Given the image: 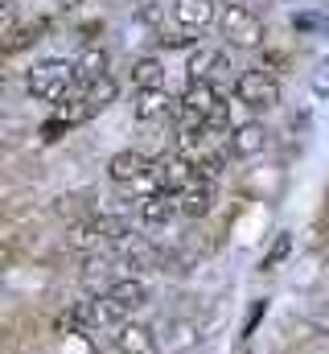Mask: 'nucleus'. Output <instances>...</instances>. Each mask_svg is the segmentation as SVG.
Instances as JSON below:
<instances>
[{
    "label": "nucleus",
    "instance_id": "7ed1b4c3",
    "mask_svg": "<svg viewBox=\"0 0 329 354\" xmlns=\"http://www.w3.org/2000/svg\"><path fill=\"white\" fill-rule=\"evenodd\" d=\"M107 177H111L115 185H128V189H140V194L161 189V185H157V157H149V153H140V149L115 153V157L107 161Z\"/></svg>",
    "mask_w": 329,
    "mask_h": 354
},
{
    "label": "nucleus",
    "instance_id": "2eb2a0df",
    "mask_svg": "<svg viewBox=\"0 0 329 354\" xmlns=\"http://www.w3.org/2000/svg\"><path fill=\"white\" fill-rule=\"evenodd\" d=\"M75 66H79V87H91V83H99V79H107V66H111V54H107L103 46H91V50H82L79 58H75Z\"/></svg>",
    "mask_w": 329,
    "mask_h": 354
},
{
    "label": "nucleus",
    "instance_id": "9b49d317",
    "mask_svg": "<svg viewBox=\"0 0 329 354\" xmlns=\"http://www.w3.org/2000/svg\"><path fill=\"white\" fill-rule=\"evenodd\" d=\"M107 297H111V301L132 317V313H140V309L153 301V284H149L144 276H120V280L107 288Z\"/></svg>",
    "mask_w": 329,
    "mask_h": 354
},
{
    "label": "nucleus",
    "instance_id": "f3484780",
    "mask_svg": "<svg viewBox=\"0 0 329 354\" xmlns=\"http://www.w3.org/2000/svg\"><path fill=\"white\" fill-rule=\"evenodd\" d=\"M288 248H292V243H288V235H280V239H276V243H272V252H267V256H263V272H276V268L284 264V256H288Z\"/></svg>",
    "mask_w": 329,
    "mask_h": 354
},
{
    "label": "nucleus",
    "instance_id": "423d86ee",
    "mask_svg": "<svg viewBox=\"0 0 329 354\" xmlns=\"http://www.w3.org/2000/svg\"><path fill=\"white\" fill-rule=\"evenodd\" d=\"M231 54L227 50H218V46H198V50H189V58H185V75H189V83H223V79H231Z\"/></svg>",
    "mask_w": 329,
    "mask_h": 354
},
{
    "label": "nucleus",
    "instance_id": "f03ea898",
    "mask_svg": "<svg viewBox=\"0 0 329 354\" xmlns=\"http://www.w3.org/2000/svg\"><path fill=\"white\" fill-rule=\"evenodd\" d=\"M177 115H189V120L210 124L214 136H231V128H235L231 124V99L223 95V87H214V83H189L185 95L177 99Z\"/></svg>",
    "mask_w": 329,
    "mask_h": 354
},
{
    "label": "nucleus",
    "instance_id": "412c9836",
    "mask_svg": "<svg viewBox=\"0 0 329 354\" xmlns=\"http://www.w3.org/2000/svg\"><path fill=\"white\" fill-rule=\"evenodd\" d=\"M107 354H120V351H107Z\"/></svg>",
    "mask_w": 329,
    "mask_h": 354
},
{
    "label": "nucleus",
    "instance_id": "0eeeda50",
    "mask_svg": "<svg viewBox=\"0 0 329 354\" xmlns=\"http://www.w3.org/2000/svg\"><path fill=\"white\" fill-rule=\"evenodd\" d=\"M177 214H181L177 210V194H169V189H149V194L132 198V218L140 227H169Z\"/></svg>",
    "mask_w": 329,
    "mask_h": 354
},
{
    "label": "nucleus",
    "instance_id": "39448f33",
    "mask_svg": "<svg viewBox=\"0 0 329 354\" xmlns=\"http://www.w3.org/2000/svg\"><path fill=\"white\" fill-rule=\"evenodd\" d=\"M227 41L235 50H255L263 41V21H259V8H247V4H223V17H218Z\"/></svg>",
    "mask_w": 329,
    "mask_h": 354
},
{
    "label": "nucleus",
    "instance_id": "a211bd4d",
    "mask_svg": "<svg viewBox=\"0 0 329 354\" xmlns=\"http://www.w3.org/2000/svg\"><path fill=\"white\" fill-rule=\"evenodd\" d=\"M313 95H317V99H326L329 95V62H321L317 75H313Z\"/></svg>",
    "mask_w": 329,
    "mask_h": 354
},
{
    "label": "nucleus",
    "instance_id": "aec40b11",
    "mask_svg": "<svg viewBox=\"0 0 329 354\" xmlns=\"http://www.w3.org/2000/svg\"><path fill=\"white\" fill-rule=\"evenodd\" d=\"M321 260H326V272H329V239H326V252H321Z\"/></svg>",
    "mask_w": 329,
    "mask_h": 354
},
{
    "label": "nucleus",
    "instance_id": "20e7f679",
    "mask_svg": "<svg viewBox=\"0 0 329 354\" xmlns=\"http://www.w3.org/2000/svg\"><path fill=\"white\" fill-rule=\"evenodd\" d=\"M235 99L247 111H272L280 103V83L267 66H247L235 75Z\"/></svg>",
    "mask_w": 329,
    "mask_h": 354
},
{
    "label": "nucleus",
    "instance_id": "f257e3e1",
    "mask_svg": "<svg viewBox=\"0 0 329 354\" xmlns=\"http://www.w3.org/2000/svg\"><path fill=\"white\" fill-rule=\"evenodd\" d=\"M25 95L37 103H66L79 95V66L70 58H37L25 71Z\"/></svg>",
    "mask_w": 329,
    "mask_h": 354
},
{
    "label": "nucleus",
    "instance_id": "6e6552de",
    "mask_svg": "<svg viewBox=\"0 0 329 354\" xmlns=\"http://www.w3.org/2000/svg\"><path fill=\"white\" fill-rule=\"evenodd\" d=\"M169 17H173V29L194 37V33H206L223 12H218V0H173Z\"/></svg>",
    "mask_w": 329,
    "mask_h": 354
},
{
    "label": "nucleus",
    "instance_id": "6ab92c4d",
    "mask_svg": "<svg viewBox=\"0 0 329 354\" xmlns=\"http://www.w3.org/2000/svg\"><path fill=\"white\" fill-rule=\"evenodd\" d=\"M58 4H62V8H75V4H82V0H58Z\"/></svg>",
    "mask_w": 329,
    "mask_h": 354
},
{
    "label": "nucleus",
    "instance_id": "f8f14e48",
    "mask_svg": "<svg viewBox=\"0 0 329 354\" xmlns=\"http://www.w3.org/2000/svg\"><path fill=\"white\" fill-rule=\"evenodd\" d=\"M103 239H107V214H99V210L82 214L66 227V243L75 252H95V248H103Z\"/></svg>",
    "mask_w": 329,
    "mask_h": 354
},
{
    "label": "nucleus",
    "instance_id": "1a4fd4ad",
    "mask_svg": "<svg viewBox=\"0 0 329 354\" xmlns=\"http://www.w3.org/2000/svg\"><path fill=\"white\" fill-rule=\"evenodd\" d=\"M132 115H136L140 124H161V120H173V115H177V99L169 95V87L136 91V99H132Z\"/></svg>",
    "mask_w": 329,
    "mask_h": 354
},
{
    "label": "nucleus",
    "instance_id": "4468645a",
    "mask_svg": "<svg viewBox=\"0 0 329 354\" xmlns=\"http://www.w3.org/2000/svg\"><path fill=\"white\" fill-rule=\"evenodd\" d=\"M214 202H218L214 181H189V185L177 194V210H181V218H206V214L214 210Z\"/></svg>",
    "mask_w": 329,
    "mask_h": 354
},
{
    "label": "nucleus",
    "instance_id": "ddd939ff",
    "mask_svg": "<svg viewBox=\"0 0 329 354\" xmlns=\"http://www.w3.org/2000/svg\"><path fill=\"white\" fill-rule=\"evenodd\" d=\"M227 149H231V157H259L263 149H267V128L259 124V120H243V124H235L231 128V136H227Z\"/></svg>",
    "mask_w": 329,
    "mask_h": 354
},
{
    "label": "nucleus",
    "instance_id": "dca6fc26",
    "mask_svg": "<svg viewBox=\"0 0 329 354\" xmlns=\"http://www.w3.org/2000/svg\"><path fill=\"white\" fill-rule=\"evenodd\" d=\"M132 87L136 91H157L164 87V58L161 54H144L132 62Z\"/></svg>",
    "mask_w": 329,
    "mask_h": 354
},
{
    "label": "nucleus",
    "instance_id": "9d476101",
    "mask_svg": "<svg viewBox=\"0 0 329 354\" xmlns=\"http://www.w3.org/2000/svg\"><path fill=\"white\" fill-rule=\"evenodd\" d=\"M111 351H120V354H157L161 342H157V330H153V326H144V322H124V326L115 330V338H111Z\"/></svg>",
    "mask_w": 329,
    "mask_h": 354
}]
</instances>
